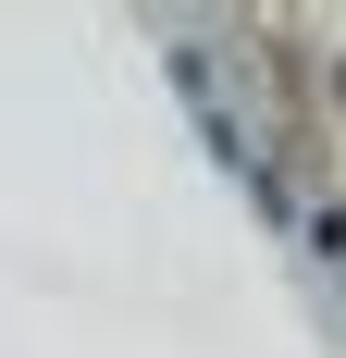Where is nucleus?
I'll list each match as a JSON object with an SVG mask.
<instances>
[{
	"mask_svg": "<svg viewBox=\"0 0 346 358\" xmlns=\"http://www.w3.org/2000/svg\"><path fill=\"white\" fill-rule=\"evenodd\" d=\"M173 87H186V111L210 124V148H223V173H247L260 198H272V161H260V136H247V111H235V87H223V62H210L198 37H173Z\"/></svg>",
	"mask_w": 346,
	"mask_h": 358,
	"instance_id": "nucleus-1",
	"label": "nucleus"
}]
</instances>
